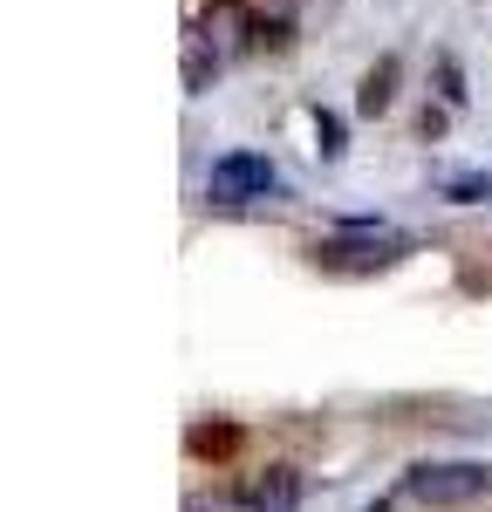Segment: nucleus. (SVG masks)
Instances as JSON below:
<instances>
[{
    "label": "nucleus",
    "mask_w": 492,
    "mask_h": 512,
    "mask_svg": "<svg viewBox=\"0 0 492 512\" xmlns=\"http://www.w3.org/2000/svg\"><path fill=\"white\" fill-rule=\"evenodd\" d=\"M397 260H410V239L390 233V226H369V219L342 226V233H328L315 246V267H328V274H383Z\"/></svg>",
    "instance_id": "f257e3e1"
},
{
    "label": "nucleus",
    "mask_w": 492,
    "mask_h": 512,
    "mask_svg": "<svg viewBox=\"0 0 492 512\" xmlns=\"http://www.w3.org/2000/svg\"><path fill=\"white\" fill-rule=\"evenodd\" d=\"M274 192H281V171L260 151H226L205 171V198L212 205H253V198H274Z\"/></svg>",
    "instance_id": "f03ea898"
},
{
    "label": "nucleus",
    "mask_w": 492,
    "mask_h": 512,
    "mask_svg": "<svg viewBox=\"0 0 492 512\" xmlns=\"http://www.w3.org/2000/svg\"><path fill=\"white\" fill-rule=\"evenodd\" d=\"M404 492L417 506H472L492 492V465H417L404 478Z\"/></svg>",
    "instance_id": "7ed1b4c3"
},
{
    "label": "nucleus",
    "mask_w": 492,
    "mask_h": 512,
    "mask_svg": "<svg viewBox=\"0 0 492 512\" xmlns=\"http://www.w3.org/2000/svg\"><path fill=\"white\" fill-rule=\"evenodd\" d=\"M240 506H246V512H294V506H301V478H294V472L253 478V485L240 492Z\"/></svg>",
    "instance_id": "20e7f679"
},
{
    "label": "nucleus",
    "mask_w": 492,
    "mask_h": 512,
    "mask_svg": "<svg viewBox=\"0 0 492 512\" xmlns=\"http://www.w3.org/2000/svg\"><path fill=\"white\" fill-rule=\"evenodd\" d=\"M390 96H397V62H383V69H369L363 96H356V110H363V117H376V110H390Z\"/></svg>",
    "instance_id": "39448f33"
},
{
    "label": "nucleus",
    "mask_w": 492,
    "mask_h": 512,
    "mask_svg": "<svg viewBox=\"0 0 492 512\" xmlns=\"http://www.w3.org/2000/svg\"><path fill=\"white\" fill-rule=\"evenodd\" d=\"M315 151L322 158H342V123L328 117V110H315Z\"/></svg>",
    "instance_id": "423d86ee"
},
{
    "label": "nucleus",
    "mask_w": 492,
    "mask_h": 512,
    "mask_svg": "<svg viewBox=\"0 0 492 512\" xmlns=\"http://www.w3.org/2000/svg\"><path fill=\"white\" fill-rule=\"evenodd\" d=\"M451 198H458V205H479V198H486V178H458Z\"/></svg>",
    "instance_id": "0eeeda50"
},
{
    "label": "nucleus",
    "mask_w": 492,
    "mask_h": 512,
    "mask_svg": "<svg viewBox=\"0 0 492 512\" xmlns=\"http://www.w3.org/2000/svg\"><path fill=\"white\" fill-rule=\"evenodd\" d=\"M369 512H390V506H369Z\"/></svg>",
    "instance_id": "6e6552de"
}]
</instances>
